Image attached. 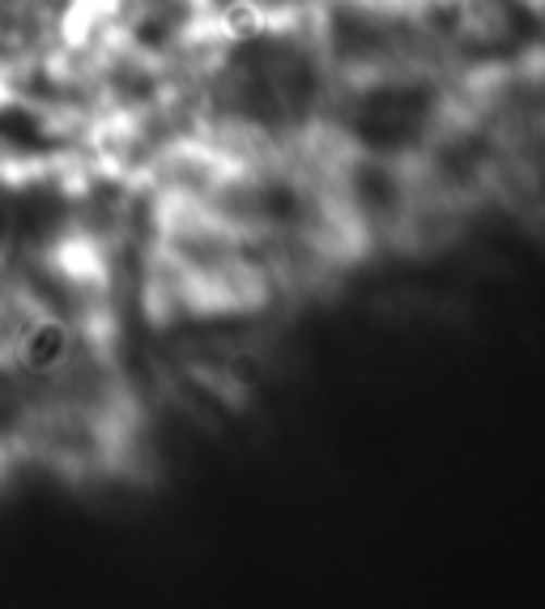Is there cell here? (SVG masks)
I'll return each instance as SVG.
<instances>
[{
	"label": "cell",
	"instance_id": "1",
	"mask_svg": "<svg viewBox=\"0 0 545 609\" xmlns=\"http://www.w3.org/2000/svg\"><path fill=\"white\" fill-rule=\"evenodd\" d=\"M13 366L30 380H60L64 371H73L77 362V333L69 320L39 311L35 320H26V328L13 337L9 346Z\"/></svg>",
	"mask_w": 545,
	"mask_h": 609
}]
</instances>
